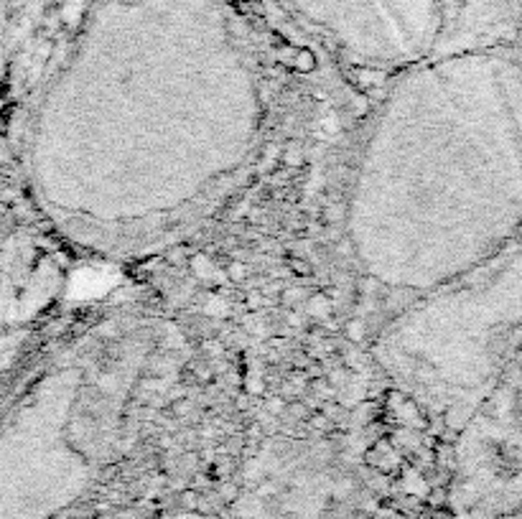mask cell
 <instances>
[{
  "mask_svg": "<svg viewBox=\"0 0 522 519\" xmlns=\"http://www.w3.org/2000/svg\"><path fill=\"white\" fill-rule=\"evenodd\" d=\"M293 56L255 0H100L36 122L44 209L108 255L184 237L265 158Z\"/></svg>",
  "mask_w": 522,
  "mask_h": 519,
  "instance_id": "1",
  "label": "cell"
},
{
  "mask_svg": "<svg viewBox=\"0 0 522 519\" xmlns=\"http://www.w3.org/2000/svg\"><path fill=\"white\" fill-rule=\"evenodd\" d=\"M303 36L346 64L400 74L451 51V0H273Z\"/></svg>",
  "mask_w": 522,
  "mask_h": 519,
  "instance_id": "4",
  "label": "cell"
},
{
  "mask_svg": "<svg viewBox=\"0 0 522 519\" xmlns=\"http://www.w3.org/2000/svg\"><path fill=\"white\" fill-rule=\"evenodd\" d=\"M522 341V237L410 303L382 328L375 359L430 425L459 438Z\"/></svg>",
  "mask_w": 522,
  "mask_h": 519,
  "instance_id": "3",
  "label": "cell"
},
{
  "mask_svg": "<svg viewBox=\"0 0 522 519\" xmlns=\"http://www.w3.org/2000/svg\"><path fill=\"white\" fill-rule=\"evenodd\" d=\"M360 273L415 298L522 237V44L451 49L392 76L346 189Z\"/></svg>",
  "mask_w": 522,
  "mask_h": 519,
  "instance_id": "2",
  "label": "cell"
},
{
  "mask_svg": "<svg viewBox=\"0 0 522 519\" xmlns=\"http://www.w3.org/2000/svg\"><path fill=\"white\" fill-rule=\"evenodd\" d=\"M456 488L469 514L522 517V341L494 395L459 435Z\"/></svg>",
  "mask_w": 522,
  "mask_h": 519,
  "instance_id": "5",
  "label": "cell"
}]
</instances>
